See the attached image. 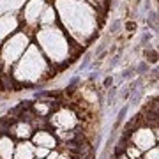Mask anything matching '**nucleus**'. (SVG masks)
Here are the masks:
<instances>
[{
  "label": "nucleus",
  "instance_id": "obj_1",
  "mask_svg": "<svg viewBox=\"0 0 159 159\" xmlns=\"http://www.w3.org/2000/svg\"><path fill=\"white\" fill-rule=\"evenodd\" d=\"M58 27L76 46L85 50L97 37L102 23V12L85 0H51Z\"/></svg>",
  "mask_w": 159,
  "mask_h": 159
},
{
  "label": "nucleus",
  "instance_id": "obj_2",
  "mask_svg": "<svg viewBox=\"0 0 159 159\" xmlns=\"http://www.w3.org/2000/svg\"><path fill=\"white\" fill-rule=\"evenodd\" d=\"M32 41L55 71H60L62 67L69 66L78 58L80 53H83V50L74 44L58 25L35 29L32 32Z\"/></svg>",
  "mask_w": 159,
  "mask_h": 159
},
{
  "label": "nucleus",
  "instance_id": "obj_3",
  "mask_svg": "<svg viewBox=\"0 0 159 159\" xmlns=\"http://www.w3.org/2000/svg\"><path fill=\"white\" fill-rule=\"evenodd\" d=\"M9 76L14 81L18 90V87H35L51 80L55 76V69L50 66V62L32 41V44L25 50L20 60L12 66Z\"/></svg>",
  "mask_w": 159,
  "mask_h": 159
},
{
  "label": "nucleus",
  "instance_id": "obj_4",
  "mask_svg": "<svg viewBox=\"0 0 159 159\" xmlns=\"http://www.w3.org/2000/svg\"><path fill=\"white\" fill-rule=\"evenodd\" d=\"M30 44H32V32L25 29H20L2 43V46H0V71H2V74H9L12 66L20 60V57Z\"/></svg>",
  "mask_w": 159,
  "mask_h": 159
},
{
  "label": "nucleus",
  "instance_id": "obj_5",
  "mask_svg": "<svg viewBox=\"0 0 159 159\" xmlns=\"http://www.w3.org/2000/svg\"><path fill=\"white\" fill-rule=\"evenodd\" d=\"M51 0H27L25 6L21 7V11L18 12L20 21H21V29L34 32L39 27V20L43 11L46 9V6L50 4Z\"/></svg>",
  "mask_w": 159,
  "mask_h": 159
},
{
  "label": "nucleus",
  "instance_id": "obj_6",
  "mask_svg": "<svg viewBox=\"0 0 159 159\" xmlns=\"http://www.w3.org/2000/svg\"><path fill=\"white\" fill-rule=\"evenodd\" d=\"M157 140H159L157 127H148V125H143V124H138L133 131L127 133V143L134 145L138 150H142V154L145 150H148L150 147L157 145Z\"/></svg>",
  "mask_w": 159,
  "mask_h": 159
},
{
  "label": "nucleus",
  "instance_id": "obj_7",
  "mask_svg": "<svg viewBox=\"0 0 159 159\" xmlns=\"http://www.w3.org/2000/svg\"><path fill=\"white\" fill-rule=\"evenodd\" d=\"M20 29H21V21L18 14H2L0 16V46L7 37H11Z\"/></svg>",
  "mask_w": 159,
  "mask_h": 159
},
{
  "label": "nucleus",
  "instance_id": "obj_8",
  "mask_svg": "<svg viewBox=\"0 0 159 159\" xmlns=\"http://www.w3.org/2000/svg\"><path fill=\"white\" fill-rule=\"evenodd\" d=\"M7 134L11 138H14L16 142H21V140H30L32 134H34V127L30 122L27 120H21V119H16L12 120L11 125H9V131Z\"/></svg>",
  "mask_w": 159,
  "mask_h": 159
},
{
  "label": "nucleus",
  "instance_id": "obj_9",
  "mask_svg": "<svg viewBox=\"0 0 159 159\" xmlns=\"http://www.w3.org/2000/svg\"><path fill=\"white\" fill-rule=\"evenodd\" d=\"M30 142L34 143L35 147H46L48 150H53V148L58 147V142H57V138H55V134H53L51 127L35 129L32 138H30Z\"/></svg>",
  "mask_w": 159,
  "mask_h": 159
},
{
  "label": "nucleus",
  "instance_id": "obj_10",
  "mask_svg": "<svg viewBox=\"0 0 159 159\" xmlns=\"http://www.w3.org/2000/svg\"><path fill=\"white\" fill-rule=\"evenodd\" d=\"M12 159H34V143L30 142V140L16 142Z\"/></svg>",
  "mask_w": 159,
  "mask_h": 159
},
{
  "label": "nucleus",
  "instance_id": "obj_11",
  "mask_svg": "<svg viewBox=\"0 0 159 159\" xmlns=\"http://www.w3.org/2000/svg\"><path fill=\"white\" fill-rule=\"evenodd\" d=\"M16 140L9 134H0V159H12Z\"/></svg>",
  "mask_w": 159,
  "mask_h": 159
},
{
  "label": "nucleus",
  "instance_id": "obj_12",
  "mask_svg": "<svg viewBox=\"0 0 159 159\" xmlns=\"http://www.w3.org/2000/svg\"><path fill=\"white\" fill-rule=\"evenodd\" d=\"M27 0H0V16L2 14H18Z\"/></svg>",
  "mask_w": 159,
  "mask_h": 159
},
{
  "label": "nucleus",
  "instance_id": "obj_13",
  "mask_svg": "<svg viewBox=\"0 0 159 159\" xmlns=\"http://www.w3.org/2000/svg\"><path fill=\"white\" fill-rule=\"evenodd\" d=\"M53 25H58V20H57V12H55V7L51 6V2L46 6V9L43 11L41 14V20H39V27H53ZM37 27V29H39Z\"/></svg>",
  "mask_w": 159,
  "mask_h": 159
},
{
  "label": "nucleus",
  "instance_id": "obj_14",
  "mask_svg": "<svg viewBox=\"0 0 159 159\" xmlns=\"http://www.w3.org/2000/svg\"><path fill=\"white\" fill-rule=\"evenodd\" d=\"M124 154L127 156L129 159H138V157H142V150H138L134 145H131V143H127L124 148Z\"/></svg>",
  "mask_w": 159,
  "mask_h": 159
},
{
  "label": "nucleus",
  "instance_id": "obj_15",
  "mask_svg": "<svg viewBox=\"0 0 159 159\" xmlns=\"http://www.w3.org/2000/svg\"><path fill=\"white\" fill-rule=\"evenodd\" d=\"M127 110H129V104H124L122 108H120V111H119V115H117V122H115V129H119L120 127V124L125 120V117H127Z\"/></svg>",
  "mask_w": 159,
  "mask_h": 159
},
{
  "label": "nucleus",
  "instance_id": "obj_16",
  "mask_svg": "<svg viewBox=\"0 0 159 159\" xmlns=\"http://www.w3.org/2000/svg\"><path fill=\"white\" fill-rule=\"evenodd\" d=\"M143 159H159V147L157 145H154V147H150L148 150H145V152L142 154Z\"/></svg>",
  "mask_w": 159,
  "mask_h": 159
},
{
  "label": "nucleus",
  "instance_id": "obj_17",
  "mask_svg": "<svg viewBox=\"0 0 159 159\" xmlns=\"http://www.w3.org/2000/svg\"><path fill=\"white\" fill-rule=\"evenodd\" d=\"M148 27H152L154 32H157V11L156 9L148 12Z\"/></svg>",
  "mask_w": 159,
  "mask_h": 159
},
{
  "label": "nucleus",
  "instance_id": "obj_18",
  "mask_svg": "<svg viewBox=\"0 0 159 159\" xmlns=\"http://www.w3.org/2000/svg\"><path fill=\"white\" fill-rule=\"evenodd\" d=\"M48 152H50V150L46 147H35L34 145V157L35 159H44L46 156H48Z\"/></svg>",
  "mask_w": 159,
  "mask_h": 159
},
{
  "label": "nucleus",
  "instance_id": "obj_19",
  "mask_svg": "<svg viewBox=\"0 0 159 159\" xmlns=\"http://www.w3.org/2000/svg\"><path fill=\"white\" fill-rule=\"evenodd\" d=\"M58 154H60V148H53V150H50V152H48V156H46L44 159H57L58 157Z\"/></svg>",
  "mask_w": 159,
  "mask_h": 159
},
{
  "label": "nucleus",
  "instance_id": "obj_20",
  "mask_svg": "<svg viewBox=\"0 0 159 159\" xmlns=\"http://www.w3.org/2000/svg\"><path fill=\"white\" fill-rule=\"evenodd\" d=\"M111 83H113V78H111V76H106V78H104V89L111 87Z\"/></svg>",
  "mask_w": 159,
  "mask_h": 159
},
{
  "label": "nucleus",
  "instance_id": "obj_21",
  "mask_svg": "<svg viewBox=\"0 0 159 159\" xmlns=\"http://www.w3.org/2000/svg\"><path fill=\"white\" fill-rule=\"evenodd\" d=\"M57 159H73L71 156H69L67 152H64V150H60V154H58V157Z\"/></svg>",
  "mask_w": 159,
  "mask_h": 159
},
{
  "label": "nucleus",
  "instance_id": "obj_22",
  "mask_svg": "<svg viewBox=\"0 0 159 159\" xmlns=\"http://www.w3.org/2000/svg\"><path fill=\"white\" fill-rule=\"evenodd\" d=\"M138 159H143V157H138Z\"/></svg>",
  "mask_w": 159,
  "mask_h": 159
},
{
  "label": "nucleus",
  "instance_id": "obj_23",
  "mask_svg": "<svg viewBox=\"0 0 159 159\" xmlns=\"http://www.w3.org/2000/svg\"><path fill=\"white\" fill-rule=\"evenodd\" d=\"M34 159H35V157H34Z\"/></svg>",
  "mask_w": 159,
  "mask_h": 159
}]
</instances>
